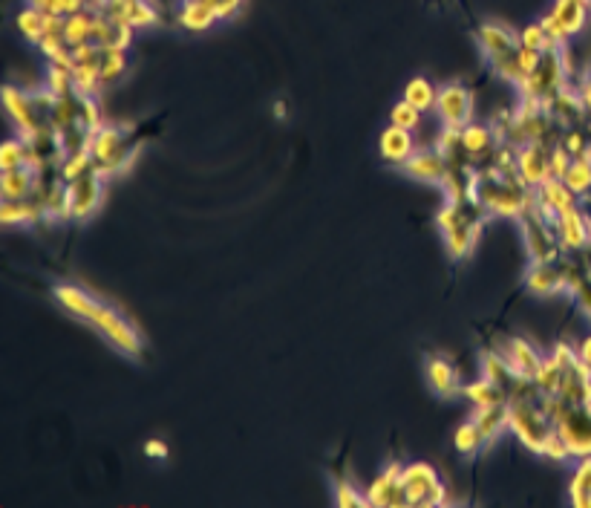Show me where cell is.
<instances>
[{
	"label": "cell",
	"instance_id": "obj_11",
	"mask_svg": "<svg viewBox=\"0 0 591 508\" xmlns=\"http://www.w3.org/2000/svg\"><path fill=\"white\" fill-rule=\"evenodd\" d=\"M436 116L442 127H462L473 122V93L465 84H442L436 99Z\"/></svg>",
	"mask_w": 591,
	"mask_h": 508
},
{
	"label": "cell",
	"instance_id": "obj_28",
	"mask_svg": "<svg viewBox=\"0 0 591 508\" xmlns=\"http://www.w3.org/2000/svg\"><path fill=\"white\" fill-rule=\"evenodd\" d=\"M589 9L586 3H580V0H554V6H551V18H554V24L560 26L563 32H566V38L571 41L574 35H580L583 29H586V21H589Z\"/></svg>",
	"mask_w": 591,
	"mask_h": 508
},
{
	"label": "cell",
	"instance_id": "obj_51",
	"mask_svg": "<svg viewBox=\"0 0 591 508\" xmlns=\"http://www.w3.org/2000/svg\"><path fill=\"white\" fill-rule=\"evenodd\" d=\"M542 457L551 459V462H566V459H571V451H568V445L563 442V436L557 431L548 436V442H545V448H542Z\"/></svg>",
	"mask_w": 591,
	"mask_h": 508
},
{
	"label": "cell",
	"instance_id": "obj_22",
	"mask_svg": "<svg viewBox=\"0 0 591 508\" xmlns=\"http://www.w3.org/2000/svg\"><path fill=\"white\" fill-rule=\"evenodd\" d=\"M424 376H427V387H430L439 399H456V396H462L459 370H456L444 356L427 358V361H424Z\"/></svg>",
	"mask_w": 591,
	"mask_h": 508
},
{
	"label": "cell",
	"instance_id": "obj_4",
	"mask_svg": "<svg viewBox=\"0 0 591 508\" xmlns=\"http://www.w3.org/2000/svg\"><path fill=\"white\" fill-rule=\"evenodd\" d=\"M139 148H142V139L130 136L124 127L116 125H101L90 139V156L104 179L119 177L122 171H127Z\"/></svg>",
	"mask_w": 591,
	"mask_h": 508
},
{
	"label": "cell",
	"instance_id": "obj_10",
	"mask_svg": "<svg viewBox=\"0 0 591 508\" xmlns=\"http://www.w3.org/2000/svg\"><path fill=\"white\" fill-rule=\"evenodd\" d=\"M401 485L407 491L410 508H433L447 503V485L430 462H410L401 471Z\"/></svg>",
	"mask_w": 591,
	"mask_h": 508
},
{
	"label": "cell",
	"instance_id": "obj_34",
	"mask_svg": "<svg viewBox=\"0 0 591 508\" xmlns=\"http://www.w3.org/2000/svg\"><path fill=\"white\" fill-rule=\"evenodd\" d=\"M462 396H465L473 407H491L505 405V402H508V393H505L499 384H493L491 379H485V376L462 384Z\"/></svg>",
	"mask_w": 591,
	"mask_h": 508
},
{
	"label": "cell",
	"instance_id": "obj_27",
	"mask_svg": "<svg viewBox=\"0 0 591 508\" xmlns=\"http://www.w3.org/2000/svg\"><path fill=\"white\" fill-rule=\"evenodd\" d=\"M560 266H563V275H566L568 295L577 301L580 312L591 321V278L583 272V266H580L577 257H566V254H563V257H560Z\"/></svg>",
	"mask_w": 591,
	"mask_h": 508
},
{
	"label": "cell",
	"instance_id": "obj_47",
	"mask_svg": "<svg viewBox=\"0 0 591 508\" xmlns=\"http://www.w3.org/2000/svg\"><path fill=\"white\" fill-rule=\"evenodd\" d=\"M335 506L338 508H370L367 503V494H361L358 488L346 480H338L335 483Z\"/></svg>",
	"mask_w": 591,
	"mask_h": 508
},
{
	"label": "cell",
	"instance_id": "obj_20",
	"mask_svg": "<svg viewBox=\"0 0 591 508\" xmlns=\"http://www.w3.org/2000/svg\"><path fill=\"white\" fill-rule=\"evenodd\" d=\"M534 191H537V211H540L542 217H548V220H554L557 214H563L568 208H577L580 205V197L568 188L563 179L557 177L545 179Z\"/></svg>",
	"mask_w": 591,
	"mask_h": 508
},
{
	"label": "cell",
	"instance_id": "obj_58",
	"mask_svg": "<svg viewBox=\"0 0 591 508\" xmlns=\"http://www.w3.org/2000/svg\"><path fill=\"white\" fill-rule=\"evenodd\" d=\"M577 260H580V266H583V272L591 278V246H586L583 252H577Z\"/></svg>",
	"mask_w": 591,
	"mask_h": 508
},
{
	"label": "cell",
	"instance_id": "obj_40",
	"mask_svg": "<svg viewBox=\"0 0 591 508\" xmlns=\"http://www.w3.org/2000/svg\"><path fill=\"white\" fill-rule=\"evenodd\" d=\"M15 26H18V32L24 35V41H29L32 47H38L41 38H44V32H47V15H44L41 9H35V6H26V9L18 12Z\"/></svg>",
	"mask_w": 591,
	"mask_h": 508
},
{
	"label": "cell",
	"instance_id": "obj_50",
	"mask_svg": "<svg viewBox=\"0 0 591 508\" xmlns=\"http://www.w3.org/2000/svg\"><path fill=\"white\" fill-rule=\"evenodd\" d=\"M519 44H522V47H531V50H548V38H545V29H542L540 21L525 24L519 29Z\"/></svg>",
	"mask_w": 591,
	"mask_h": 508
},
{
	"label": "cell",
	"instance_id": "obj_14",
	"mask_svg": "<svg viewBox=\"0 0 591 508\" xmlns=\"http://www.w3.org/2000/svg\"><path fill=\"white\" fill-rule=\"evenodd\" d=\"M554 231H557V240H560V246H563V254L583 252L586 246H591L589 211H583V208L577 205V208H568L563 214H557V217H554Z\"/></svg>",
	"mask_w": 591,
	"mask_h": 508
},
{
	"label": "cell",
	"instance_id": "obj_46",
	"mask_svg": "<svg viewBox=\"0 0 591 508\" xmlns=\"http://www.w3.org/2000/svg\"><path fill=\"white\" fill-rule=\"evenodd\" d=\"M78 125L87 127L90 133H96L104 119H101V107L96 96H78Z\"/></svg>",
	"mask_w": 591,
	"mask_h": 508
},
{
	"label": "cell",
	"instance_id": "obj_48",
	"mask_svg": "<svg viewBox=\"0 0 591 508\" xmlns=\"http://www.w3.org/2000/svg\"><path fill=\"white\" fill-rule=\"evenodd\" d=\"M29 6L41 9L44 15H61V18H67L73 12H81L87 3L84 0H29Z\"/></svg>",
	"mask_w": 591,
	"mask_h": 508
},
{
	"label": "cell",
	"instance_id": "obj_42",
	"mask_svg": "<svg viewBox=\"0 0 591 508\" xmlns=\"http://www.w3.org/2000/svg\"><path fill=\"white\" fill-rule=\"evenodd\" d=\"M560 376H563V370H560L557 358L545 356L542 358L540 370L534 373V384H537V390H540L542 396H557V390H560Z\"/></svg>",
	"mask_w": 591,
	"mask_h": 508
},
{
	"label": "cell",
	"instance_id": "obj_35",
	"mask_svg": "<svg viewBox=\"0 0 591 508\" xmlns=\"http://www.w3.org/2000/svg\"><path fill=\"white\" fill-rule=\"evenodd\" d=\"M93 21H96V9H90V6L67 15L64 18V41H67V47L87 44L93 38Z\"/></svg>",
	"mask_w": 591,
	"mask_h": 508
},
{
	"label": "cell",
	"instance_id": "obj_6",
	"mask_svg": "<svg viewBox=\"0 0 591 508\" xmlns=\"http://www.w3.org/2000/svg\"><path fill=\"white\" fill-rule=\"evenodd\" d=\"M508 425L511 433L531 451L540 454L554 433V422L542 407V396H522V399H508Z\"/></svg>",
	"mask_w": 591,
	"mask_h": 508
},
{
	"label": "cell",
	"instance_id": "obj_36",
	"mask_svg": "<svg viewBox=\"0 0 591 508\" xmlns=\"http://www.w3.org/2000/svg\"><path fill=\"white\" fill-rule=\"evenodd\" d=\"M568 500L577 508H591V457L577 459L568 483Z\"/></svg>",
	"mask_w": 591,
	"mask_h": 508
},
{
	"label": "cell",
	"instance_id": "obj_60",
	"mask_svg": "<svg viewBox=\"0 0 591 508\" xmlns=\"http://www.w3.org/2000/svg\"><path fill=\"white\" fill-rule=\"evenodd\" d=\"M84 3H87L90 9H96V12H99V9L104 6V3H107V0H84Z\"/></svg>",
	"mask_w": 591,
	"mask_h": 508
},
{
	"label": "cell",
	"instance_id": "obj_59",
	"mask_svg": "<svg viewBox=\"0 0 591 508\" xmlns=\"http://www.w3.org/2000/svg\"><path fill=\"white\" fill-rule=\"evenodd\" d=\"M274 113H277V119H286V104L283 102L274 104Z\"/></svg>",
	"mask_w": 591,
	"mask_h": 508
},
{
	"label": "cell",
	"instance_id": "obj_37",
	"mask_svg": "<svg viewBox=\"0 0 591 508\" xmlns=\"http://www.w3.org/2000/svg\"><path fill=\"white\" fill-rule=\"evenodd\" d=\"M436 99H439V87L430 81L427 76L410 78L404 84V102H410L413 107H419L421 113L427 110H436Z\"/></svg>",
	"mask_w": 591,
	"mask_h": 508
},
{
	"label": "cell",
	"instance_id": "obj_41",
	"mask_svg": "<svg viewBox=\"0 0 591 508\" xmlns=\"http://www.w3.org/2000/svg\"><path fill=\"white\" fill-rule=\"evenodd\" d=\"M73 87L78 96H96L104 90L101 87V76L96 64H75L73 67Z\"/></svg>",
	"mask_w": 591,
	"mask_h": 508
},
{
	"label": "cell",
	"instance_id": "obj_2",
	"mask_svg": "<svg viewBox=\"0 0 591 508\" xmlns=\"http://www.w3.org/2000/svg\"><path fill=\"white\" fill-rule=\"evenodd\" d=\"M473 200L482 208H488L491 217L519 220L525 211L537 205V191L519 177V171H508L493 162H485L476 168V177H473Z\"/></svg>",
	"mask_w": 591,
	"mask_h": 508
},
{
	"label": "cell",
	"instance_id": "obj_21",
	"mask_svg": "<svg viewBox=\"0 0 591 508\" xmlns=\"http://www.w3.org/2000/svg\"><path fill=\"white\" fill-rule=\"evenodd\" d=\"M447 168H450V162L436 148H430V151L413 153L401 165V174L416 179V182H427V185H442L444 177H447Z\"/></svg>",
	"mask_w": 591,
	"mask_h": 508
},
{
	"label": "cell",
	"instance_id": "obj_13",
	"mask_svg": "<svg viewBox=\"0 0 591 508\" xmlns=\"http://www.w3.org/2000/svg\"><path fill=\"white\" fill-rule=\"evenodd\" d=\"M473 38H476V47L485 55L488 64L496 61V58H502V55L517 52L519 47V32L514 26L502 24V21H482L476 26Z\"/></svg>",
	"mask_w": 591,
	"mask_h": 508
},
{
	"label": "cell",
	"instance_id": "obj_55",
	"mask_svg": "<svg viewBox=\"0 0 591 508\" xmlns=\"http://www.w3.org/2000/svg\"><path fill=\"white\" fill-rule=\"evenodd\" d=\"M142 451H145V457L162 462V459H168V442L165 439H150V442H145Z\"/></svg>",
	"mask_w": 591,
	"mask_h": 508
},
{
	"label": "cell",
	"instance_id": "obj_52",
	"mask_svg": "<svg viewBox=\"0 0 591 508\" xmlns=\"http://www.w3.org/2000/svg\"><path fill=\"white\" fill-rule=\"evenodd\" d=\"M571 159H574V156L563 148V142H554V145H551V174H554L557 179L566 177Z\"/></svg>",
	"mask_w": 591,
	"mask_h": 508
},
{
	"label": "cell",
	"instance_id": "obj_39",
	"mask_svg": "<svg viewBox=\"0 0 591 508\" xmlns=\"http://www.w3.org/2000/svg\"><path fill=\"white\" fill-rule=\"evenodd\" d=\"M568 188L583 200L591 194V153H583V156H574L571 165H568L566 177H563Z\"/></svg>",
	"mask_w": 591,
	"mask_h": 508
},
{
	"label": "cell",
	"instance_id": "obj_29",
	"mask_svg": "<svg viewBox=\"0 0 591 508\" xmlns=\"http://www.w3.org/2000/svg\"><path fill=\"white\" fill-rule=\"evenodd\" d=\"M0 220H3V226H35V223L47 220V211L35 197H29V200H3L0 203Z\"/></svg>",
	"mask_w": 591,
	"mask_h": 508
},
{
	"label": "cell",
	"instance_id": "obj_16",
	"mask_svg": "<svg viewBox=\"0 0 591 508\" xmlns=\"http://www.w3.org/2000/svg\"><path fill=\"white\" fill-rule=\"evenodd\" d=\"M522 283H525V289L534 298H560V295H568V283L560 260L557 263H528Z\"/></svg>",
	"mask_w": 591,
	"mask_h": 508
},
{
	"label": "cell",
	"instance_id": "obj_3",
	"mask_svg": "<svg viewBox=\"0 0 591 508\" xmlns=\"http://www.w3.org/2000/svg\"><path fill=\"white\" fill-rule=\"evenodd\" d=\"M488 220H491V211L482 208L476 200H444L442 211L436 214V226L442 234L447 257L456 263L465 260L476 249Z\"/></svg>",
	"mask_w": 591,
	"mask_h": 508
},
{
	"label": "cell",
	"instance_id": "obj_43",
	"mask_svg": "<svg viewBox=\"0 0 591 508\" xmlns=\"http://www.w3.org/2000/svg\"><path fill=\"white\" fill-rule=\"evenodd\" d=\"M421 119H424V113H421L419 107H413L410 102H395L393 110H390V125L395 127H404V130H410V133H416L421 127Z\"/></svg>",
	"mask_w": 591,
	"mask_h": 508
},
{
	"label": "cell",
	"instance_id": "obj_24",
	"mask_svg": "<svg viewBox=\"0 0 591 508\" xmlns=\"http://www.w3.org/2000/svg\"><path fill=\"white\" fill-rule=\"evenodd\" d=\"M378 151H381V159L384 162H390V165H404L413 153L419 151L416 148V139H413V133L410 130H404V127H384L381 130V136H378Z\"/></svg>",
	"mask_w": 591,
	"mask_h": 508
},
{
	"label": "cell",
	"instance_id": "obj_32",
	"mask_svg": "<svg viewBox=\"0 0 591 508\" xmlns=\"http://www.w3.org/2000/svg\"><path fill=\"white\" fill-rule=\"evenodd\" d=\"M482 376L491 379L493 384H499L505 393H511V390L517 387L519 379H525V376L514 373V367L505 361V356H502L499 350H485V353H482Z\"/></svg>",
	"mask_w": 591,
	"mask_h": 508
},
{
	"label": "cell",
	"instance_id": "obj_56",
	"mask_svg": "<svg viewBox=\"0 0 591 508\" xmlns=\"http://www.w3.org/2000/svg\"><path fill=\"white\" fill-rule=\"evenodd\" d=\"M577 356H580V361H583V364L591 370V332L580 338V344H577Z\"/></svg>",
	"mask_w": 591,
	"mask_h": 508
},
{
	"label": "cell",
	"instance_id": "obj_57",
	"mask_svg": "<svg viewBox=\"0 0 591 508\" xmlns=\"http://www.w3.org/2000/svg\"><path fill=\"white\" fill-rule=\"evenodd\" d=\"M577 90H580V99H583V104H586V110H589V116H591V76L583 78Z\"/></svg>",
	"mask_w": 591,
	"mask_h": 508
},
{
	"label": "cell",
	"instance_id": "obj_1",
	"mask_svg": "<svg viewBox=\"0 0 591 508\" xmlns=\"http://www.w3.org/2000/svg\"><path fill=\"white\" fill-rule=\"evenodd\" d=\"M52 298L58 301L64 312H70L73 318L84 321L87 327H93L122 356L139 358L145 353L142 332L136 330L116 306L104 304L93 292H87L75 283H58V286H52Z\"/></svg>",
	"mask_w": 591,
	"mask_h": 508
},
{
	"label": "cell",
	"instance_id": "obj_54",
	"mask_svg": "<svg viewBox=\"0 0 591 508\" xmlns=\"http://www.w3.org/2000/svg\"><path fill=\"white\" fill-rule=\"evenodd\" d=\"M243 3H246V0H214L217 18H220V21H231V18H237V15H240V9H243Z\"/></svg>",
	"mask_w": 591,
	"mask_h": 508
},
{
	"label": "cell",
	"instance_id": "obj_53",
	"mask_svg": "<svg viewBox=\"0 0 591 508\" xmlns=\"http://www.w3.org/2000/svg\"><path fill=\"white\" fill-rule=\"evenodd\" d=\"M517 61H519V70L525 73V78L531 76L537 67H540V61H542V50H531V47H522L519 44V50H517Z\"/></svg>",
	"mask_w": 591,
	"mask_h": 508
},
{
	"label": "cell",
	"instance_id": "obj_49",
	"mask_svg": "<svg viewBox=\"0 0 591 508\" xmlns=\"http://www.w3.org/2000/svg\"><path fill=\"white\" fill-rule=\"evenodd\" d=\"M560 142H563V148H566L571 156H583V153H589L591 136L583 127H568V130H563Z\"/></svg>",
	"mask_w": 591,
	"mask_h": 508
},
{
	"label": "cell",
	"instance_id": "obj_9",
	"mask_svg": "<svg viewBox=\"0 0 591 508\" xmlns=\"http://www.w3.org/2000/svg\"><path fill=\"white\" fill-rule=\"evenodd\" d=\"M551 356L557 358V364L563 370L557 396L566 405H586V402H591V370L580 361L577 347H571L568 341H557Z\"/></svg>",
	"mask_w": 591,
	"mask_h": 508
},
{
	"label": "cell",
	"instance_id": "obj_5",
	"mask_svg": "<svg viewBox=\"0 0 591 508\" xmlns=\"http://www.w3.org/2000/svg\"><path fill=\"white\" fill-rule=\"evenodd\" d=\"M542 407L554 422V431L563 436L571 459L591 457V402L566 405L560 396H542Z\"/></svg>",
	"mask_w": 591,
	"mask_h": 508
},
{
	"label": "cell",
	"instance_id": "obj_26",
	"mask_svg": "<svg viewBox=\"0 0 591 508\" xmlns=\"http://www.w3.org/2000/svg\"><path fill=\"white\" fill-rule=\"evenodd\" d=\"M176 24L188 32H208L214 24H220L214 0H182L176 9Z\"/></svg>",
	"mask_w": 591,
	"mask_h": 508
},
{
	"label": "cell",
	"instance_id": "obj_61",
	"mask_svg": "<svg viewBox=\"0 0 591 508\" xmlns=\"http://www.w3.org/2000/svg\"><path fill=\"white\" fill-rule=\"evenodd\" d=\"M580 3H586V6H591V0H580Z\"/></svg>",
	"mask_w": 591,
	"mask_h": 508
},
{
	"label": "cell",
	"instance_id": "obj_44",
	"mask_svg": "<svg viewBox=\"0 0 591 508\" xmlns=\"http://www.w3.org/2000/svg\"><path fill=\"white\" fill-rule=\"evenodd\" d=\"M44 87L50 90L52 96H58V99H64V96H73L75 93L73 70H64V67H55V64H50L47 78H44Z\"/></svg>",
	"mask_w": 591,
	"mask_h": 508
},
{
	"label": "cell",
	"instance_id": "obj_18",
	"mask_svg": "<svg viewBox=\"0 0 591 508\" xmlns=\"http://www.w3.org/2000/svg\"><path fill=\"white\" fill-rule=\"evenodd\" d=\"M517 171L531 188L551 179V142H528L517 148Z\"/></svg>",
	"mask_w": 591,
	"mask_h": 508
},
{
	"label": "cell",
	"instance_id": "obj_38",
	"mask_svg": "<svg viewBox=\"0 0 591 508\" xmlns=\"http://www.w3.org/2000/svg\"><path fill=\"white\" fill-rule=\"evenodd\" d=\"M453 448L462 454V457H479L485 448H488V442H485V436L479 431V425L468 419V422H462L456 433H453Z\"/></svg>",
	"mask_w": 591,
	"mask_h": 508
},
{
	"label": "cell",
	"instance_id": "obj_15",
	"mask_svg": "<svg viewBox=\"0 0 591 508\" xmlns=\"http://www.w3.org/2000/svg\"><path fill=\"white\" fill-rule=\"evenodd\" d=\"M104 182H107V179L101 177L96 168H93L90 174H84V177L67 182V185H70L73 220L84 223V220H90V217L99 211L101 200H104Z\"/></svg>",
	"mask_w": 591,
	"mask_h": 508
},
{
	"label": "cell",
	"instance_id": "obj_25",
	"mask_svg": "<svg viewBox=\"0 0 591 508\" xmlns=\"http://www.w3.org/2000/svg\"><path fill=\"white\" fill-rule=\"evenodd\" d=\"M133 38H136V29L127 24H119L113 18H107L104 12H96V21H93V44L96 47H116V50H130L133 47Z\"/></svg>",
	"mask_w": 591,
	"mask_h": 508
},
{
	"label": "cell",
	"instance_id": "obj_17",
	"mask_svg": "<svg viewBox=\"0 0 591 508\" xmlns=\"http://www.w3.org/2000/svg\"><path fill=\"white\" fill-rule=\"evenodd\" d=\"M99 12H104L107 18L119 21V24L133 26V29H150L159 26L162 15L150 0H107Z\"/></svg>",
	"mask_w": 591,
	"mask_h": 508
},
{
	"label": "cell",
	"instance_id": "obj_19",
	"mask_svg": "<svg viewBox=\"0 0 591 508\" xmlns=\"http://www.w3.org/2000/svg\"><path fill=\"white\" fill-rule=\"evenodd\" d=\"M545 110H548V116L554 119V125L560 127V130L583 127V122L589 119V110H586V104L580 99V90H574L568 84L545 102Z\"/></svg>",
	"mask_w": 591,
	"mask_h": 508
},
{
	"label": "cell",
	"instance_id": "obj_12",
	"mask_svg": "<svg viewBox=\"0 0 591 508\" xmlns=\"http://www.w3.org/2000/svg\"><path fill=\"white\" fill-rule=\"evenodd\" d=\"M401 462H390L370 485H367V503L370 508H410L407 503V491L401 485Z\"/></svg>",
	"mask_w": 591,
	"mask_h": 508
},
{
	"label": "cell",
	"instance_id": "obj_23",
	"mask_svg": "<svg viewBox=\"0 0 591 508\" xmlns=\"http://www.w3.org/2000/svg\"><path fill=\"white\" fill-rule=\"evenodd\" d=\"M502 356H505V361L514 367V373H519V376H525V379H534V373L540 370L542 358L537 353V347L528 341V338H522V335H511V338H505L502 341V347H496Z\"/></svg>",
	"mask_w": 591,
	"mask_h": 508
},
{
	"label": "cell",
	"instance_id": "obj_31",
	"mask_svg": "<svg viewBox=\"0 0 591 508\" xmlns=\"http://www.w3.org/2000/svg\"><path fill=\"white\" fill-rule=\"evenodd\" d=\"M473 422L479 425V431L485 436V442L493 445L505 431H511L508 425V402L505 405L491 407H473Z\"/></svg>",
	"mask_w": 591,
	"mask_h": 508
},
{
	"label": "cell",
	"instance_id": "obj_30",
	"mask_svg": "<svg viewBox=\"0 0 591 508\" xmlns=\"http://www.w3.org/2000/svg\"><path fill=\"white\" fill-rule=\"evenodd\" d=\"M38 188V171H32L29 165L12 168V171H0V194L3 200H29Z\"/></svg>",
	"mask_w": 591,
	"mask_h": 508
},
{
	"label": "cell",
	"instance_id": "obj_33",
	"mask_svg": "<svg viewBox=\"0 0 591 508\" xmlns=\"http://www.w3.org/2000/svg\"><path fill=\"white\" fill-rule=\"evenodd\" d=\"M96 67H99L101 87H113V84H119V81L127 76V50H116V47H99Z\"/></svg>",
	"mask_w": 591,
	"mask_h": 508
},
{
	"label": "cell",
	"instance_id": "obj_45",
	"mask_svg": "<svg viewBox=\"0 0 591 508\" xmlns=\"http://www.w3.org/2000/svg\"><path fill=\"white\" fill-rule=\"evenodd\" d=\"M21 165H26V142L21 136L6 139L0 145V171H12V168H21Z\"/></svg>",
	"mask_w": 591,
	"mask_h": 508
},
{
	"label": "cell",
	"instance_id": "obj_7",
	"mask_svg": "<svg viewBox=\"0 0 591 508\" xmlns=\"http://www.w3.org/2000/svg\"><path fill=\"white\" fill-rule=\"evenodd\" d=\"M568 84V47L566 50L542 52L540 67L517 87L519 99H537L548 102L554 93H560Z\"/></svg>",
	"mask_w": 591,
	"mask_h": 508
},
{
	"label": "cell",
	"instance_id": "obj_8",
	"mask_svg": "<svg viewBox=\"0 0 591 508\" xmlns=\"http://www.w3.org/2000/svg\"><path fill=\"white\" fill-rule=\"evenodd\" d=\"M519 231H522V246H525V254L531 257V263H557L563 257L554 220L542 217L537 205L519 217Z\"/></svg>",
	"mask_w": 591,
	"mask_h": 508
}]
</instances>
